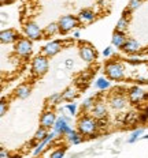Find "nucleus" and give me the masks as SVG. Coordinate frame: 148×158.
<instances>
[{"label":"nucleus","instance_id":"2","mask_svg":"<svg viewBox=\"0 0 148 158\" xmlns=\"http://www.w3.org/2000/svg\"><path fill=\"white\" fill-rule=\"evenodd\" d=\"M96 127H97V123L96 121H93L89 117L81 118L80 123H78V131H80V134H82V135L93 134V131L96 130Z\"/></svg>","mask_w":148,"mask_h":158},{"label":"nucleus","instance_id":"33","mask_svg":"<svg viewBox=\"0 0 148 158\" xmlns=\"http://www.w3.org/2000/svg\"><path fill=\"white\" fill-rule=\"evenodd\" d=\"M103 55H104V56H110V55H111V48L108 47V48L104 49V51H103Z\"/></svg>","mask_w":148,"mask_h":158},{"label":"nucleus","instance_id":"36","mask_svg":"<svg viewBox=\"0 0 148 158\" xmlns=\"http://www.w3.org/2000/svg\"><path fill=\"white\" fill-rule=\"evenodd\" d=\"M74 37H75V38L80 37V31H75V33H74Z\"/></svg>","mask_w":148,"mask_h":158},{"label":"nucleus","instance_id":"32","mask_svg":"<svg viewBox=\"0 0 148 158\" xmlns=\"http://www.w3.org/2000/svg\"><path fill=\"white\" fill-rule=\"evenodd\" d=\"M59 98H61V95H59V94H54L51 98H49V101H51V102H55V101L59 100Z\"/></svg>","mask_w":148,"mask_h":158},{"label":"nucleus","instance_id":"13","mask_svg":"<svg viewBox=\"0 0 148 158\" xmlns=\"http://www.w3.org/2000/svg\"><path fill=\"white\" fill-rule=\"evenodd\" d=\"M55 121H56L55 114L52 113V112H47V113H44L41 117V126L45 127V128H49L51 126H54Z\"/></svg>","mask_w":148,"mask_h":158},{"label":"nucleus","instance_id":"19","mask_svg":"<svg viewBox=\"0 0 148 158\" xmlns=\"http://www.w3.org/2000/svg\"><path fill=\"white\" fill-rule=\"evenodd\" d=\"M111 106L115 108V109H121V108L125 106V98L122 97H114L111 100Z\"/></svg>","mask_w":148,"mask_h":158},{"label":"nucleus","instance_id":"18","mask_svg":"<svg viewBox=\"0 0 148 158\" xmlns=\"http://www.w3.org/2000/svg\"><path fill=\"white\" fill-rule=\"evenodd\" d=\"M93 18H95V14H93V11H91V10H82L81 14H80V19H81V21L89 22Z\"/></svg>","mask_w":148,"mask_h":158},{"label":"nucleus","instance_id":"28","mask_svg":"<svg viewBox=\"0 0 148 158\" xmlns=\"http://www.w3.org/2000/svg\"><path fill=\"white\" fill-rule=\"evenodd\" d=\"M140 4H141V0H130V3H129V10H130V11H133V10L139 8Z\"/></svg>","mask_w":148,"mask_h":158},{"label":"nucleus","instance_id":"15","mask_svg":"<svg viewBox=\"0 0 148 158\" xmlns=\"http://www.w3.org/2000/svg\"><path fill=\"white\" fill-rule=\"evenodd\" d=\"M55 135H56V132H55V131H54V132L48 134V135H47V136H45V138H44V139H43V140H41V143H40V144H38V146H37V149H36V150H34V156H38V154H40V153H41V150H43V149H44V146H45V144H47V143L49 142V140H52V139H54V136H55Z\"/></svg>","mask_w":148,"mask_h":158},{"label":"nucleus","instance_id":"35","mask_svg":"<svg viewBox=\"0 0 148 158\" xmlns=\"http://www.w3.org/2000/svg\"><path fill=\"white\" fill-rule=\"evenodd\" d=\"M4 113H6V104H4V101H3V102H2V116Z\"/></svg>","mask_w":148,"mask_h":158},{"label":"nucleus","instance_id":"25","mask_svg":"<svg viewBox=\"0 0 148 158\" xmlns=\"http://www.w3.org/2000/svg\"><path fill=\"white\" fill-rule=\"evenodd\" d=\"M126 27H128V21L125 18H121L119 21H118V23H117V30L123 31Z\"/></svg>","mask_w":148,"mask_h":158},{"label":"nucleus","instance_id":"1","mask_svg":"<svg viewBox=\"0 0 148 158\" xmlns=\"http://www.w3.org/2000/svg\"><path fill=\"white\" fill-rule=\"evenodd\" d=\"M106 74L110 79L119 81V79L123 78V68L121 64L115 63V61H111V63H107V65H106Z\"/></svg>","mask_w":148,"mask_h":158},{"label":"nucleus","instance_id":"30","mask_svg":"<svg viewBox=\"0 0 148 158\" xmlns=\"http://www.w3.org/2000/svg\"><path fill=\"white\" fill-rule=\"evenodd\" d=\"M65 156V153L62 150H58V151H55V153H52L51 154V158H59V157H63Z\"/></svg>","mask_w":148,"mask_h":158},{"label":"nucleus","instance_id":"10","mask_svg":"<svg viewBox=\"0 0 148 158\" xmlns=\"http://www.w3.org/2000/svg\"><path fill=\"white\" fill-rule=\"evenodd\" d=\"M146 97L144 95V91L141 90L140 87H132L130 89V93H129V100H130V102H139V101H141L143 98Z\"/></svg>","mask_w":148,"mask_h":158},{"label":"nucleus","instance_id":"22","mask_svg":"<svg viewBox=\"0 0 148 158\" xmlns=\"http://www.w3.org/2000/svg\"><path fill=\"white\" fill-rule=\"evenodd\" d=\"M108 86H110V82L107 81V79L104 78H99L96 81V87L100 89V90H104V89H107Z\"/></svg>","mask_w":148,"mask_h":158},{"label":"nucleus","instance_id":"17","mask_svg":"<svg viewBox=\"0 0 148 158\" xmlns=\"http://www.w3.org/2000/svg\"><path fill=\"white\" fill-rule=\"evenodd\" d=\"M29 93H30V87H29L28 85H22V86H19L16 89V95H18L19 98L29 97Z\"/></svg>","mask_w":148,"mask_h":158},{"label":"nucleus","instance_id":"6","mask_svg":"<svg viewBox=\"0 0 148 158\" xmlns=\"http://www.w3.org/2000/svg\"><path fill=\"white\" fill-rule=\"evenodd\" d=\"M25 33H26V35L32 40H40L41 38L40 27H38L36 23H33V22H30V23H28L25 26Z\"/></svg>","mask_w":148,"mask_h":158},{"label":"nucleus","instance_id":"20","mask_svg":"<svg viewBox=\"0 0 148 158\" xmlns=\"http://www.w3.org/2000/svg\"><path fill=\"white\" fill-rule=\"evenodd\" d=\"M77 95V93H75V89L74 87H69L67 90L63 93V95H62V98L63 100H67V101H70V100H73V98Z\"/></svg>","mask_w":148,"mask_h":158},{"label":"nucleus","instance_id":"24","mask_svg":"<svg viewBox=\"0 0 148 158\" xmlns=\"http://www.w3.org/2000/svg\"><path fill=\"white\" fill-rule=\"evenodd\" d=\"M47 132H45V127H41L40 130L36 132V135H34V140H43L45 136H47Z\"/></svg>","mask_w":148,"mask_h":158},{"label":"nucleus","instance_id":"23","mask_svg":"<svg viewBox=\"0 0 148 158\" xmlns=\"http://www.w3.org/2000/svg\"><path fill=\"white\" fill-rule=\"evenodd\" d=\"M58 30H59V25L51 23V25L47 26V29H45V34H47V35H52V34H55Z\"/></svg>","mask_w":148,"mask_h":158},{"label":"nucleus","instance_id":"14","mask_svg":"<svg viewBox=\"0 0 148 158\" xmlns=\"http://www.w3.org/2000/svg\"><path fill=\"white\" fill-rule=\"evenodd\" d=\"M16 38V33L12 30H3L0 34V40H2L3 44H10Z\"/></svg>","mask_w":148,"mask_h":158},{"label":"nucleus","instance_id":"26","mask_svg":"<svg viewBox=\"0 0 148 158\" xmlns=\"http://www.w3.org/2000/svg\"><path fill=\"white\" fill-rule=\"evenodd\" d=\"M141 134H143V128H139V130H136L133 134H132V136L129 138V140H128V142H129V143H133L136 139H139V136H140Z\"/></svg>","mask_w":148,"mask_h":158},{"label":"nucleus","instance_id":"29","mask_svg":"<svg viewBox=\"0 0 148 158\" xmlns=\"http://www.w3.org/2000/svg\"><path fill=\"white\" fill-rule=\"evenodd\" d=\"M92 102H93V98H87V100L84 101V104H82V106L84 108H91Z\"/></svg>","mask_w":148,"mask_h":158},{"label":"nucleus","instance_id":"38","mask_svg":"<svg viewBox=\"0 0 148 158\" xmlns=\"http://www.w3.org/2000/svg\"><path fill=\"white\" fill-rule=\"evenodd\" d=\"M146 113H147V114H148V108H147V109H146Z\"/></svg>","mask_w":148,"mask_h":158},{"label":"nucleus","instance_id":"21","mask_svg":"<svg viewBox=\"0 0 148 158\" xmlns=\"http://www.w3.org/2000/svg\"><path fill=\"white\" fill-rule=\"evenodd\" d=\"M81 135L77 134V132H74V131H71V132L69 134V139H70V142H73V144H78V143H81V140H82Z\"/></svg>","mask_w":148,"mask_h":158},{"label":"nucleus","instance_id":"9","mask_svg":"<svg viewBox=\"0 0 148 158\" xmlns=\"http://www.w3.org/2000/svg\"><path fill=\"white\" fill-rule=\"evenodd\" d=\"M123 52H126V53H134V52H137L140 49V44L136 41V40H126V42L123 44V47L121 48Z\"/></svg>","mask_w":148,"mask_h":158},{"label":"nucleus","instance_id":"3","mask_svg":"<svg viewBox=\"0 0 148 158\" xmlns=\"http://www.w3.org/2000/svg\"><path fill=\"white\" fill-rule=\"evenodd\" d=\"M59 31L61 33H67V31H70L73 27H75V26L78 25V21H77V18L75 16H62L61 19H59Z\"/></svg>","mask_w":148,"mask_h":158},{"label":"nucleus","instance_id":"31","mask_svg":"<svg viewBox=\"0 0 148 158\" xmlns=\"http://www.w3.org/2000/svg\"><path fill=\"white\" fill-rule=\"evenodd\" d=\"M75 108H77V106H75V104H69L67 106H66V109H69L71 112V114H74L75 113Z\"/></svg>","mask_w":148,"mask_h":158},{"label":"nucleus","instance_id":"37","mask_svg":"<svg viewBox=\"0 0 148 158\" xmlns=\"http://www.w3.org/2000/svg\"><path fill=\"white\" fill-rule=\"evenodd\" d=\"M6 2H7V3H10V2H11V0H2V3H3V4H4Z\"/></svg>","mask_w":148,"mask_h":158},{"label":"nucleus","instance_id":"27","mask_svg":"<svg viewBox=\"0 0 148 158\" xmlns=\"http://www.w3.org/2000/svg\"><path fill=\"white\" fill-rule=\"evenodd\" d=\"M137 118H139V117H137L134 113H129L126 116V118H125V123H126V124H134Z\"/></svg>","mask_w":148,"mask_h":158},{"label":"nucleus","instance_id":"11","mask_svg":"<svg viewBox=\"0 0 148 158\" xmlns=\"http://www.w3.org/2000/svg\"><path fill=\"white\" fill-rule=\"evenodd\" d=\"M111 42H113V45L114 47H117V48H122L123 47V44L126 42V37L123 35V33L122 31H119V30H117L113 34V40H111Z\"/></svg>","mask_w":148,"mask_h":158},{"label":"nucleus","instance_id":"7","mask_svg":"<svg viewBox=\"0 0 148 158\" xmlns=\"http://www.w3.org/2000/svg\"><path fill=\"white\" fill-rule=\"evenodd\" d=\"M16 52L21 56H28L32 52V42L29 40H21V41L16 44Z\"/></svg>","mask_w":148,"mask_h":158},{"label":"nucleus","instance_id":"8","mask_svg":"<svg viewBox=\"0 0 148 158\" xmlns=\"http://www.w3.org/2000/svg\"><path fill=\"white\" fill-rule=\"evenodd\" d=\"M80 55L85 61H92L95 57H96V52H95L91 47H88V45H82L81 49H80Z\"/></svg>","mask_w":148,"mask_h":158},{"label":"nucleus","instance_id":"4","mask_svg":"<svg viewBox=\"0 0 148 158\" xmlns=\"http://www.w3.org/2000/svg\"><path fill=\"white\" fill-rule=\"evenodd\" d=\"M48 70V61L44 56H38L33 60V64H32V71L34 75H43L45 74Z\"/></svg>","mask_w":148,"mask_h":158},{"label":"nucleus","instance_id":"12","mask_svg":"<svg viewBox=\"0 0 148 158\" xmlns=\"http://www.w3.org/2000/svg\"><path fill=\"white\" fill-rule=\"evenodd\" d=\"M59 51H61V44H59L58 41H52V42H49V44H47L44 47V53L48 55V56L56 55Z\"/></svg>","mask_w":148,"mask_h":158},{"label":"nucleus","instance_id":"5","mask_svg":"<svg viewBox=\"0 0 148 158\" xmlns=\"http://www.w3.org/2000/svg\"><path fill=\"white\" fill-rule=\"evenodd\" d=\"M54 131L56 134H61V135H69L70 134L71 128L69 127V124H67V118H65V117L56 118V121H55V124H54Z\"/></svg>","mask_w":148,"mask_h":158},{"label":"nucleus","instance_id":"16","mask_svg":"<svg viewBox=\"0 0 148 158\" xmlns=\"http://www.w3.org/2000/svg\"><path fill=\"white\" fill-rule=\"evenodd\" d=\"M106 112H107L106 106H104L103 104H97L93 106V114H95V117H97V118H101L106 116Z\"/></svg>","mask_w":148,"mask_h":158},{"label":"nucleus","instance_id":"34","mask_svg":"<svg viewBox=\"0 0 148 158\" xmlns=\"http://www.w3.org/2000/svg\"><path fill=\"white\" fill-rule=\"evenodd\" d=\"M140 120H141V121H147V120H148V114H147V113H143V114L140 116Z\"/></svg>","mask_w":148,"mask_h":158}]
</instances>
